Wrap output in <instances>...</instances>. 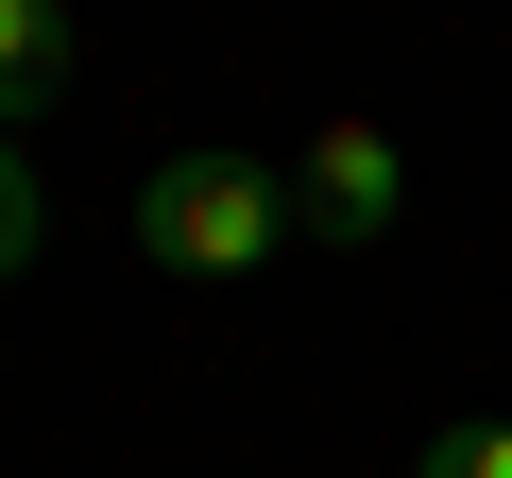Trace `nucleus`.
I'll return each instance as SVG.
<instances>
[{"mask_svg":"<svg viewBox=\"0 0 512 478\" xmlns=\"http://www.w3.org/2000/svg\"><path fill=\"white\" fill-rule=\"evenodd\" d=\"M291 222H308V205H291L274 154H154V188H137V257H154V274H256Z\"/></svg>","mask_w":512,"mask_h":478,"instance_id":"1","label":"nucleus"},{"mask_svg":"<svg viewBox=\"0 0 512 478\" xmlns=\"http://www.w3.org/2000/svg\"><path fill=\"white\" fill-rule=\"evenodd\" d=\"M291 205H308V239L376 257V239L410 222V154H393L376 120H325V137H308V171H291Z\"/></svg>","mask_w":512,"mask_h":478,"instance_id":"2","label":"nucleus"},{"mask_svg":"<svg viewBox=\"0 0 512 478\" xmlns=\"http://www.w3.org/2000/svg\"><path fill=\"white\" fill-rule=\"evenodd\" d=\"M69 86V0H0V137H35Z\"/></svg>","mask_w":512,"mask_h":478,"instance_id":"3","label":"nucleus"},{"mask_svg":"<svg viewBox=\"0 0 512 478\" xmlns=\"http://www.w3.org/2000/svg\"><path fill=\"white\" fill-rule=\"evenodd\" d=\"M52 239V188H35V137H0V274H35Z\"/></svg>","mask_w":512,"mask_h":478,"instance_id":"4","label":"nucleus"},{"mask_svg":"<svg viewBox=\"0 0 512 478\" xmlns=\"http://www.w3.org/2000/svg\"><path fill=\"white\" fill-rule=\"evenodd\" d=\"M410 478H512V410H495V427H444V444H427Z\"/></svg>","mask_w":512,"mask_h":478,"instance_id":"5","label":"nucleus"}]
</instances>
